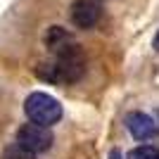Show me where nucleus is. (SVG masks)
I'll return each mask as SVG.
<instances>
[{"instance_id": "5", "label": "nucleus", "mask_w": 159, "mask_h": 159, "mask_svg": "<svg viewBox=\"0 0 159 159\" xmlns=\"http://www.w3.org/2000/svg\"><path fill=\"white\" fill-rule=\"evenodd\" d=\"M128 159H159V147L154 145H140L128 152Z\"/></svg>"}, {"instance_id": "4", "label": "nucleus", "mask_w": 159, "mask_h": 159, "mask_svg": "<svg viewBox=\"0 0 159 159\" xmlns=\"http://www.w3.org/2000/svg\"><path fill=\"white\" fill-rule=\"evenodd\" d=\"M126 128L135 140H150L157 135V126H154V119L147 116L143 112H133L126 116Z\"/></svg>"}, {"instance_id": "8", "label": "nucleus", "mask_w": 159, "mask_h": 159, "mask_svg": "<svg viewBox=\"0 0 159 159\" xmlns=\"http://www.w3.org/2000/svg\"><path fill=\"white\" fill-rule=\"evenodd\" d=\"M154 45H157V48H159V36H157V40H154Z\"/></svg>"}, {"instance_id": "3", "label": "nucleus", "mask_w": 159, "mask_h": 159, "mask_svg": "<svg viewBox=\"0 0 159 159\" xmlns=\"http://www.w3.org/2000/svg\"><path fill=\"white\" fill-rule=\"evenodd\" d=\"M100 14H102V10H100V5L95 0H74V5H71V21L79 29L95 26L100 21Z\"/></svg>"}, {"instance_id": "6", "label": "nucleus", "mask_w": 159, "mask_h": 159, "mask_svg": "<svg viewBox=\"0 0 159 159\" xmlns=\"http://www.w3.org/2000/svg\"><path fill=\"white\" fill-rule=\"evenodd\" d=\"M2 159H33V152L24 150L21 145H14V147H10V150H5Z\"/></svg>"}, {"instance_id": "7", "label": "nucleus", "mask_w": 159, "mask_h": 159, "mask_svg": "<svg viewBox=\"0 0 159 159\" xmlns=\"http://www.w3.org/2000/svg\"><path fill=\"white\" fill-rule=\"evenodd\" d=\"M109 159H121V154L116 152V150H114V152H112V157H109Z\"/></svg>"}, {"instance_id": "2", "label": "nucleus", "mask_w": 159, "mask_h": 159, "mask_svg": "<svg viewBox=\"0 0 159 159\" xmlns=\"http://www.w3.org/2000/svg\"><path fill=\"white\" fill-rule=\"evenodd\" d=\"M17 145H21L29 152H45L48 147L52 145V133L50 126H40V124H24L17 131Z\"/></svg>"}, {"instance_id": "1", "label": "nucleus", "mask_w": 159, "mask_h": 159, "mask_svg": "<svg viewBox=\"0 0 159 159\" xmlns=\"http://www.w3.org/2000/svg\"><path fill=\"white\" fill-rule=\"evenodd\" d=\"M24 112L29 121L40 126H52L62 119V105L48 93H31L24 102Z\"/></svg>"}]
</instances>
